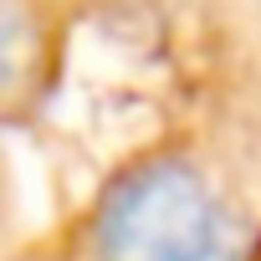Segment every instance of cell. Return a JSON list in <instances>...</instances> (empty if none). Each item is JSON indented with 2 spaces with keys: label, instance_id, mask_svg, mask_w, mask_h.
I'll return each instance as SVG.
<instances>
[{
  "label": "cell",
  "instance_id": "1",
  "mask_svg": "<svg viewBox=\"0 0 261 261\" xmlns=\"http://www.w3.org/2000/svg\"><path fill=\"white\" fill-rule=\"evenodd\" d=\"M220 205L205 174L185 159L128 169L92 225L97 261H220Z\"/></svg>",
  "mask_w": 261,
  "mask_h": 261
}]
</instances>
